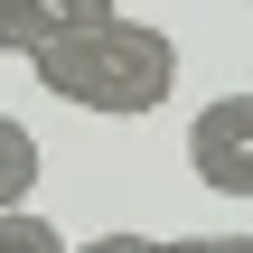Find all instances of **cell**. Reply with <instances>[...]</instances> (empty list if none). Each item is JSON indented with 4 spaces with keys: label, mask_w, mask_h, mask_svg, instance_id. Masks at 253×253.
Listing matches in <instances>:
<instances>
[{
    "label": "cell",
    "mask_w": 253,
    "mask_h": 253,
    "mask_svg": "<svg viewBox=\"0 0 253 253\" xmlns=\"http://www.w3.org/2000/svg\"><path fill=\"white\" fill-rule=\"evenodd\" d=\"M103 19V0H0V56H38L47 38Z\"/></svg>",
    "instance_id": "3"
},
{
    "label": "cell",
    "mask_w": 253,
    "mask_h": 253,
    "mask_svg": "<svg viewBox=\"0 0 253 253\" xmlns=\"http://www.w3.org/2000/svg\"><path fill=\"white\" fill-rule=\"evenodd\" d=\"M188 169L216 197H253V94H216L188 122Z\"/></svg>",
    "instance_id": "2"
},
{
    "label": "cell",
    "mask_w": 253,
    "mask_h": 253,
    "mask_svg": "<svg viewBox=\"0 0 253 253\" xmlns=\"http://www.w3.org/2000/svg\"><path fill=\"white\" fill-rule=\"evenodd\" d=\"M38 84L56 94V103H75V113H113V122H141V113H160L169 94H178V47H169V28H150V19H84V28H66V38H47L38 56Z\"/></svg>",
    "instance_id": "1"
},
{
    "label": "cell",
    "mask_w": 253,
    "mask_h": 253,
    "mask_svg": "<svg viewBox=\"0 0 253 253\" xmlns=\"http://www.w3.org/2000/svg\"><path fill=\"white\" fill-rule=\"evenodd\" d=\"M0 253H75V244H66L38 207H9V216H0Z\"/></svg>",
    "instance_id": "5"
},
{
    "label": "cell",
    "mask_w": 253,
    "mask_h": 253,
    "mask_svg": "<svg viewBox=\"0 0 253 253\" xmlns=\"http://www.w3.org/2000/svg\"><path fill=\"white\" fill-rule=\"evenodd\" d=\"M38 169H47V160H38V131H28V122H9V113H0V216H9V207H28V197H38Z\"/></svg>",
    "instance_id": "4"
},
{
    "label": "cell",
    "mask_w": 253,
    "mask_h": 253,
    "mask_svg": "<svg viewBox=\"0 0 253 253\" xmlns=\"http://www.w3.org/2000/svg\"><path fill=\"white\" fill-rule=\"evenodd\" d=\"M169 253H253V235H169Z\"/></svg>",
    "instance_id": "7"
},
{
    "label": "cell",
    "mask_w": 253,
    "mask_h": 253,
    "mask_svg": "<svg viewBox=\"0 0 253 253\" xmlns=\"http://www.w3.org/2000/svg\"><path fill=\"white\" fill-rule=\"evenodd\" d=\"M75 253H169V235H131V225H113V235H84Z\"/></svg>",
    "instance_id": "6"
}]
</instances>
